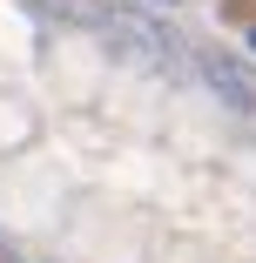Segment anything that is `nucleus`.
I'll return each mask as SVG.
<instances>
[{"label":"nucleus","mask_w":256,"mask_h":263,"mask_svg":"<svg viewBox=\"0 0 256 263\" xmlns=\"http://www.w3.org/2000/svg\"><path fill=\"white\" fill-rule=\"evenodd\" d=\"M108 34H115L122 54H135V61H148V68H175V61H182V41H175L169 27H155V21H142V14H108Z\"/></svg>","instance_id":"1"},{"label":"nucleus","mask_w":256,"mask_h":263,"mask_svg":"<svg viewBox=\"0 0 256 263\" xmlns=\"http://www.w3.org/2000/svg\"><path fill=\"white\" fill-rule=\"evenodd\" d=\"M202 74H209V81L236 101V108H256V74H249L236 54H202Z\"/></svg>","instance_id":"2"},{"label":"nucleus","mask_w":256,"mask_h":263,"mask_svg":"<svg viewBox=\"0 0 256 263\" xmlns=\"http://www.w3.org/2000/svg\"><path fill=\"white\" fill-rule=\"evenodd\" d=\"M0 256H7V230H0Z\"/></svg>","instance_id":"3"},{"label":"nucleus","mask_w":256,"mask_h":263,"mask_svg":"<svg viewBox=\"0 0 256 263\" xmlns=\"http://www.w3.org/2000/svg\"><path fill=\"white\" fill-rule=\"evenodd\" d=\"M249 47H256V21H249Z\"/></svg>","instance_id":"4"},{"label":"nucleus","mask_w":256,"mask_h":263,"mask_svg":"<svg viewBox=\"0 0 256 263\" xmlns=\"http://www.w3.org/2000/svg\"><path fill=\"white\" fill-rule=\"evenodd\" d=\"M169 7H175V0H169Z\"/></svg>","instance_id":"5"}]
</instances>
